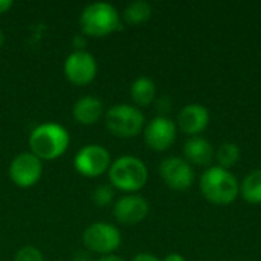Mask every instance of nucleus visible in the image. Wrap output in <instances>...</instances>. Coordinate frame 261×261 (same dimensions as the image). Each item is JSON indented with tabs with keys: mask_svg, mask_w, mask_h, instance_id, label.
Segmentation results:
<instances>
[{
	"mask_svg": "<svg viewBox=\"0 0 261 261\" xmlns=\"http://www.w3.org/2000/svg\"><path fill=\"white\" fill-rule=\"evenodd\" d=\"M164 261H187L185 260V257L182 255V254H179V252H171V254H168Z\"/></svg>",
	"mask_w": 261,
	"mask_h": 261,
	"instance_id": "nucleus-24",
	"label": "nucleus"
},
{
	"mask_svg": "<svg viewBox=\"0 0 261 261\" xmlns=\"http://www.w3.org/2000/svg\"><path fill=\"white\" fill-rule=\"evenodd\" d=\"M210 110L202 104H187L177 115V127L190 138L202 135L210 125Z\"/></svg>",
	"mask_w": 261,
	"mask_h": 261,
	"instance_id": "nucleus-13",
	"label": "nucleus"
},
{
	"mask_svg": "<svg viewBox=\"0 0 261 261\" xmlns=\"http://www.w3.org/2000/svg\"><path fill=\"white\" fill-rule=\"evenodd\" d=\"M177 138V125L168 116L153 118L144 128L145 144L154 151L168 150Z\"/></svg>",
	"mask_w": 261,
	"mask_h": 261,
	"instance_id": "nucleus-10",
	"label": "nucleus"
},
{
	"mask_svg": "<svg viewBox=\"0 0 261 261\" xmlns=\"http://www.w3.org/2000/svg\"><path fill=\"white\" fill-rule=\"evenodd\" d=\"M145 124L144 113L132 104H116L106 113L107 128L119 138L138 136Z\"/></svg>",
	"mask_w": 261,
	"mask_h": 261,
	"instance_id": "nucleus-5",
	"label": "nucleus"
},
{
	"mask_svg": "<svg viewBox=\"0 0 261 261\" xmlns=\"http://www.w3.org/2000/svg\"><path fill=\"white\" fill-rule=\"evenodd\" d=\"M83 243L92 252L110 255L121 245V232L110 223H93L83 232Z\"/></svg>",
	"mask_w": 261,
	"mask_h": 261,
	"instance_id": "nucleus-6",
	"label": "nucleus"
},
{
	"mask_svg": "<svg viewBox=\"0 0 261 261\" xmlns=\"http://www.w3.org/2000/svg\"><path fill=\"white\" fill-rule=\"evenodd\" d=\"M80 26L84 35L106 37L121 29V17L113 5L96 2L84 8L80 17Z\"/></svg>",
	"mask_w": 261,
	"mask_h": 261,
	"instance_id": "nucleus-4",
	"label": "nucleus"
},
{
	"mask_svg": "<svg viewBox=\"0 0 261 261\" xmlns=\"http://www.w3.org/2000/svg\"><path fill=\"white\" fill-rule=\"evenodd\" d=\"M113 199V190L107 185H101L93 191V202L98 206H107Z\"/></svg>",
	"mask_w": 261,
	"mask_h": 261,
	"instance_id": "nucleus-20",
	"label": "nucleus"
},
{
	"mask_svg": "<svg viewBox=\"0 0 261 261\" xmlns=\"http://www.w3.org/2000/svg\"><path fill=\"white\" fill-rule=\"evenodd\" d=\"M11 6H12V2L11 0H0V14L6 12Z\"/></svg>",
	"mask_w": 261,
	"mask_h": 261,
	"instance_id": "nucleus-25",
	"label": "nucleus"
},
{
	"mask_svg": "<svg viewBox=\"0 0 261 261\" xmlns=\"http://www.w3.org/2000/svg\"><path fill=\"white\" fill-rule=\"evenodd\" d=\"M109 179L115 188L125 193H136L145 187L148 180V168L136 156H121L110 164Z\"/></svg>",
	"mask_w": 261,
	"mask_h": 261,
	"instance_id": "nucleus-3",
	"label": "nucleus"
},
{
	"mask_svg": "<svg viewBox=\"0 0 261 261\" xmlns=\"http://www.w3.org/2000/svg\"><path fill=\"white\" fill-rule=\"evenodd\" d=\"M132 261H162L159 260L156 255H153V254H148V252H141V254H138L135 258Z\"/></svg>",
	"mask_w": 261,
	"mask_h": 261,
	"instance_id": "nucleus-23",
	"label": "nucleus"
},
{
	"mask_svg": "<svg viewBox=\"0 0 261 261\" xmlns=\"http://www.w3.org/2000/svg\"><path fill=\"white\" fill-rule=\"evenodd\" d=\"M240 158H242V150L236 142H223L216 151L217 165L226 170L237 165Z\"/></svg>",
	"mask_w": 261,
	"mask_h": 261,
	"instance_id": "nucleus-19",
	"label": "nucleus"
},
{
	"mask_svg": "<svg viewBox=\"0 0 261 261\" xmlns=\"http://www.w3.org/2000/svg\"><path fill=\"white\" fill-rule=\"evenodd\" d=\"M96 60L87 50H73L64 63L67 80L76 86H86L96 76Z\"/></svg>",
	"mask_w": 261,
	"mask_h": 261,
	"instance_id": "nucleus-11",
	"label": "nucleus"
},
{
	"mask_svg": "<svg viewBox=\"0 0 261 261\" xmlns=\"http://www.w3.org/2000/svg\"><path fill=\"white\" fill-rule=\"evenodd\" d=\"M150 205L142 196L128 194L121 197L113 208L115 219L122 225H138L148 216Z\"/></svg>",
	"mask_w": 261,
	"mask_h": 261,
	"instance_id": "nucleus-12",
	"label": "nucleus"
},
{
	"mask_svg": "<svg viewBox=\"0 0 261 261\" xmlns=\"http://www.w3.org/2000/svg\"><path fill=\"white\" fill-rule=\"evenodd\" d=\"M130 96L136 106L145 107L150 106L156 98V84L148 76L136 78L130 86Z\"/></svg>",
	"mask_w": 261,
	"mask_h": 261,
	"instance_id": "nucleus-16",
	"label": "nucleus"
},
{
	"mask_svg": "<svg viewBox=\"0 0 261 261\" xmlns=\"http://www.w3.org/2000/svg\"><path fill=\"white\" fill-rule=\"evenodd\" d=\"M43 173L41 159L34 153H20L17 154L9 165V177L20 188L34 187Z\"/></svg>",
	"mask_w": 261,
	"mask_h": 261,
	"instance_id": "nucleus-9",
	"label": "nucleus"
},
{
	"mask_svg": "<svg viewBox=\"0 0 261 261\" xmlns=\"http://www.w3.org/2000/svg\"><path fill=\"white\" fill-rule=\"evenodd\" d=\"M151 5L148 2H144V0H136V2H132L125 11H124V20L128 23V24H141V23H145L150 17H151Z\"/></svg>",
	"mask_w": 261,
	"mask_h": 261,
	"instance_id": "nucleus-18",
	"label": "nucleus"
},
{
	"mask_svg": "<svg viewBox=\"0 0 261 261\" xmlns=\"http://www.w3.org/2000/svg\"><path fill=\"white\" fill-rule=\"evenodd\" d=\"M73 165L80 174L86 177H98L110 168V153L101 145L90 144L76 153Z\"/></svg>",
	"mask_w": 261,
	"mask_h": 261,
	"instance_id": "nucleus-8",
	"label": "nucleus"
},
{
	"mask_svg": "<svg viewBox=\"0 0 261 261\" xmlns=\"http://www.w3.org/2000/svg\"><path fill=\"white\" fill-rule=\"evenodd\" d=\"M86 38H84V35H76V37H73V40H72V44H73V47L76 49V50H83L84 47H86Z\"/></svg>",
	"mask_w": 261,
	"mask_h": 261,
	"instance_id": "nucleus-22",
	"label": "nucleus"
},
{
	"mask_svg": "<svg viewBox=\"0 0 261 261\" xmlns=\"http://www.w3.org/2000/svg\"><path fill=\"white\" fill-rule=\"evenodd\" d=\"M3 40H5V38H3V32L0 31V47L3 46Z\"/></svg>",
	"mask_w": 261,
	"mask_h": 261,
	"instance_id": "nucleus-27",
	"label": "nucleus"
},
{
	"mask_svg": "<svg viewBox=\"0 0 261 261\" xmlns=\"http://www.w3.org/2000/svg\"><path fill=\"white\" fill-rule=\"evenodd\" d=\"M14 261H44V258H43V254L37 248L24 246L15 254Z\"/></svg>",
	"mask_w": 261,
	"mask_h": 261,
	"instance_id": "nucleus-21",
	"label": "nucleus"
},
{
	"mask_svg": "<svg viewBox=\"0 0 261 261\" xmlns=\"http://www.w3.org/2000/svg\"><path fill=\"white\" fill-rule=\"evenodd\" d=\"M184 156L190 165L208 167L213 162L216 151L208 139L202 136H193L184 144Z\"/></svg>",
	"mask_w": 261,
	"mask_h": 261,
	"instance_id": "nucleus-14",
	"label": "nucleus"
},
{
	"mask_svg": "<svg viewBox=\"0 0 261 261\" xmlns=\"http://www.w3.org/2000/svg\"><path fill=\"white\" fill-rule=\"evenodd\" d=\"M104 112V104L101 99H98L96 96H81L75 106H73V118L80 122V124H84V125H92L95 124L101 115Z\"/></svg>",
	"mask_w": 261,
	"mask_h": 261,
	"instance_id": "nucleus-15",
	"label": "nucleus"
},
{
	"mask_svg": "<svg viewBox=\"0 0 261 261\" xmlns=\"http://www.w3.org/2000/svg\"><path fill=\"white\" fill-rule=\"evenodd\" d=\"M202 196L216 206H228L234 203L240 194V184L237 177L226 168L219 165L208 167L199 182Z\"/></svg>",
	"mask_w": 261,
	"mask_h": 261,
	"instance_id": "nucleus-1",
	"label": "nucleus"
},
{
	"mask_svg": "<svg viewBox=\"0 0 261 261\" xmlns=\"http://www.w3.org/2000/svg\"><path fill=\"white\" fill-rule=\"evenodd\" d=\"M70 142L67 130L57 122H44L37 125L29 136L31 153L38 159L54 161L64 154Z\"/></svg>",
	"mask_w": 261,
	"mask_h": 261,
	"instance_id": "nucleus-2",
	"label": "nucleus"
},
{
	"mask_svg": "<svg viewBox=\"0 0 261 261\" xmlns=\"http://www.w3.org/2000/svg\"><path fill=\"white\" fill-rule=\"evenodd\" d=\"M159 174L165 185L174 191H185L194 184V170L184 158L170 156L159 165Z\"/></svg>",
	"mask_w": 261,
	"mask_h": 261,
	"instance_id": "nucleus-7",
	"label": "nucleus"
},
{
	"mask_svg": "<svg viewBox=\"0 0 261 261\" xmlns=\"http://www.w3.org/2000/svg\"><path fill=\"white\" fill-rule=\"evenodd\" d=\"M240 196L251 205H261V168L245 176L240 182Z\"/></svg>",
	"mask_w": 261,
	"mask_h": 261,
	"instance_id": "nucleus-17",
	"label": "nucleus"
},
{
	"mask_svg": "<svg viewBox=\"0 0 261 261\" xmlns=\"http://www.w3.org/2000/svg\"><path fill=\"white\" fill-rule=\"evenodd\" d=\"M98 261H125V260H124V258H121V257H118V255L110 254V255H106V257L99 258Z\"/></svg>",
	"mask_w": 261,
	"mask_h": 261,
	"instance_id": "nucleus-26",
	"label": "nucleus"
}]
</instances>
